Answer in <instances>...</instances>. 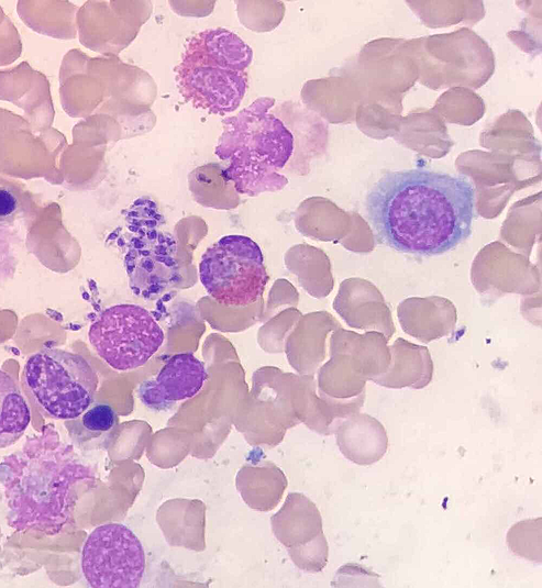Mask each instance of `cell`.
I'll return each instance as SVG.
<instances>
[{
  "instance_id": "obj_1",
  "label": "cell",
  "mask_w": 542,
  "mask_h": 588,
  "mask_svg": "<svg viewBox=\"0 0 542 588\" xmlns=\"http://www.w3.org/2000/svg\"><path fill=\"white\" fill-rule=\"evenodd\" d=\"M475 204L476 191L466 177L407 169L384 174L368 190L364 207L377 243L429 257L471 236Z\"/></svg>"
},
{
  "instance_id": "obj_2",
  "label": "cell",
  "mask_w": 542,
  "mask_h": 588,
  "mask_svg": "<svg viewBox=\"0 0 542 588\" xmlns=\"http://www.w3.org/2000/svg\"><path fill=\"white\" fill-rule=\"evenodd\" d=\"M95 479L93 469L48 425L0 464L9 524L18 531L60 532L75 487Z\"/></svg>"
},
{
  "instance_id": "obj_3",
  "label": "cell",
  "mask_w": 542,
  "mask_h": 588,
  "mask_svg": "<svg viewBox=\"0 0 542 588\" xmlns=\"http://www.w3.org/2000/svg\"><path fill=\"white\" fill-rule=\"evenodd\" d=\"M275 99L259 97L235 115L222 120L214 153L228 163L224 177L237 193L256 197L281 190L288 182L280 170L295 154L296 140L269 110Z\"/></svg>"
},
{
  "instance_id": "obj_4",
  "label": "cell",
  "mask_w": 542,
  "mask_h": 588,
  "mask_svg": "<svg viewBox=\"0 0 542 588\" xmlns=\"http://www.w3.org/2000/svg\"><path fill=\"white\" fill-rule=\"evenodd\" d=\"M253 51L235 33L208 29L187 38L175 67L179 93L193 108L211 114L235 111L247 89Z\"/></svg>"
},
{
  "instance_id": "obj_5",
  "label": "cell",
  "mask_w": 542,
  "mask_h": 588,
  "mask_svg": "<svg viewBox=\"0 0 542 588\" xmlns=\"http://www.w3.org/2000/svg\"><path fill=\"white\" fill-rule=\"evenodd\" d=\"M23 388L38 410L55 420L79 417L93 402L98 376L79 354L43 348L26 360Z\"/></svg>"
},
{
  "instance_id": "obj_6",
  "label": "cell",
  "mask_w": 542,
  "mask_h": 588,
  "mask_svg": "<svg viewBox=\"0 0 542 588\" xmlns=\"http://www.w3.org/2000/svg\"><path fill=\"white\" fill-rule=\"evenodd\" d=\"M199 277L209 296L226 307L254 303L269 279L261 247L240 234L225 235L207 248Z\"/></svg>"
},
{
  "instance_id": "obj_7",
  "label": "cell",
  "mask_w": 542,
  "mask_h": 588,
  "mask_svg": "<svg viewBox=\"0 0 542 588\" xmlns=\"http://www.w3.org/2000/svg\"><path fill=\"white\" fill-rule=\"evenodd\" d=\"M88 337L96 353L117 370L143 366L162 346L164 332L143 307L121 303L104 309Z\"/></svg>"
},
{
  "instance_id": "obj_8",
  "label": "cell",
  "mask_w": 542,
  "mask_h": 588,
  "mask_svg": "<svg viewBox=\"0 0 542 588\" xmlns=\"http://www.w3.org/2000/svg\"><path fill=\"white\" fill-rule=\"evenodd\" d=\"M81 569L92 588H137L145 569V553L132 530L121 523H106L88 535Z\"/></svg>"
},
{
  "instance_id": "obj_9",
  "label": "cell",
  "mask_w": 542,
  "mask_h": 588,
  "mask_svg": "<svg viewBox=\"0 0 542 588\" xmlns=\"http://www.w3.org/2000/svg\"><path fill=\"white\" fill-rule=\"evenodd\" d=\"M207 377L204 365L197 357L179 353L167 359L154 380L140 386L139 395L147 407L164 409L197 395Z\"/></svg>"
},
{
  "instance_id": "obj_10",
  "label": "cell",
  "mask_w": 542,
  "mask_h": 588,
  "mask_svg": "<svg viewBox=\"0 0 542 588\" xmlns=\"http://www.w3.org/2000/svg\"><path fill=\"white\" fill-rule=\"evenodd\" d=\"M338 445L349 461L367 466L384 457L388 448V436L378 421L368 415H358L342 424L338 433Z\"/></svg>"
},
{
  "instance_id": "obj_11",
  "label": "cell",
  "mask_w": 542,
  "mask_h": 588,
  "mask_svg": "<svg viewBox=\"0 0 542 588\" xmlns=\"http://www.w3.org/2000/svg\"><path fill=\"white\" fill-rule=\"evenodd\" d=\"M136 224V236L131 240V248L125 255L126 273L130 279L141 269L154 271L158 265L172 270L176 251L175 240L167 232H162L155 225L133 220Z\"/></svg>"
},
{
  "instance_id": "obj_12",
  "label": "cell",
  "mask_w": 542,
  "mask_h": 588,
  "mask_svg": "<svg viewBox=\"0 0 542 588\" xmlns=\"http://www.w3.org/2000/svg\"><path fill=\"white\" fill-rule=\"evenodd\" d=\"M119 423L114 409L108 403H93L79 417L65 420L71 442L82 450L102 444Z\"/></svg>"
},
{
  "instance_id": "obj_13",
  "label": "cell",
  "mask_w": 542,
  "mask_h": 588,
  "mask_svg": "<svg viewBox=\"0 0 542 588\" xmlns=\"http://www.w3.org/2000/svg\"><path fill=\"white\" fill-rule=\"evenodd\" d=\"M30 421L29 406L15 381L0 369V448L19 441Z\"/></svg>"
},
{
  "instance_id": "obj_14",
  "label": "cell",
  "mask_w": 542,
  "mask_h": 588,
  "mask_svg": "<svg viewBox=\"0 0 542 588\" xmlns=\"http://www.w3.org/2000/svg\"><path fill=\"white\" fill-rule=\"evenodd\" d=\"M541 517L515 523L508 531L507 545L516 555L541 563Z\"/></svg>"
},
{
  "instance_id": "obj_15",
  "label": "cell",
  "mask_w": 542,
  "mask_h": 588,
  "mask_svg": "<svg viewBox=\"0 0 542 588\" xmlns=\"http://www.w3.org/2000/svg\"><path fill=\"white\" fill-rule=\"evenodd\" d=\"M237 15L242 24L254 32H269L283 18L276 12L281 2L276 1H236Z\"/></svg>"
},
{
  "instance_id": "obj_16",
  "label": "cell",
  "mask_w": 542,
  "mask_h": 588,
  "mask_svg": "<svg viewBox=\"0 0 542 588\" xmlns=\"http://www.w3.org/2000/svg\"><path fill=\"white\" fill-rule=\"evenodd\" d=\"M20 210L16 195L9 188L0 187V226L13 223Z\"/></svg>"
},
{
  "instance_id": "obj_17",
  "label": "cell",
  "mask_w": 542,
  "mask_h": 588,
  "mask_svg": "<svg viewBox=\"0 0 542 588\" xmlns=\"http://www.w3.org/2000/svg\"><path fill=\"white\" fill-rule=\"evenodd\" d=\"M179 15L203 16L212 12L215 1H169Z\"/></svg>"
}]
</instances>
